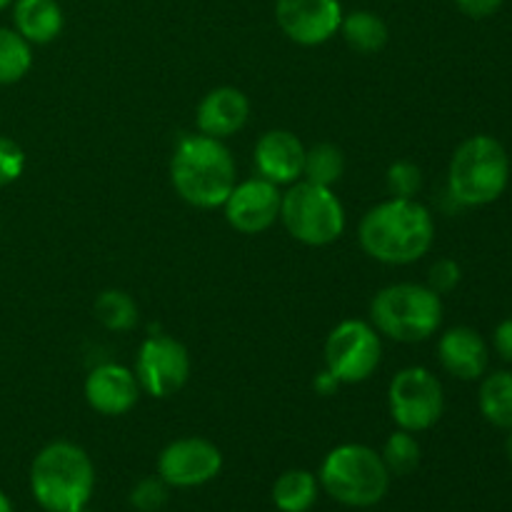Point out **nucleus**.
<instances>
[{
	"label": "nucleus",
	"mask_w": 512,
	"mask_h": 512,
	"mask_svg": "<svg viewBox=\"0 0 512 512\" xmlns=\"http://www.w3.org/2000/svg\"><path fill=\"white\" fill-rule=\"evenodd\" d=\"M370 323L395 343H425L443 325V295L423 283L385 285L370 300Z\"/></svg>",
	"instance_id": "39448f33"
},
{
	"label": "nucleus",
	"mask_w": 512,
	"mask_h": 512,
	"mask_svg": "<svg viewBox=\"0 0 512 512\" xmlns=\"http://www.w3.org/2000/svg\"><path fill=\"white\" fill-rule=\"evenodd\" d=\"M493 345H495V353H498L505 363H512V318L503 320V323L495 328Z\"/></svg>",
	"instance_id": "7c9ffc66"
},
{
	"label": "nucleus",
	"mask_w": 512,
	"mask_h": 512,
	"mask_svg": "<svg viewBox=\"0 0 512 512\" xmlns=\"http://www.w3.org/2000/svg\"><path fill=\"white\" fill-rule=\"evenodd\" d=\"M478 408L490 425L512 430V370H495L480 383Z\"/></svg>",
	"instance_id": "412c9836"
},
{
	"label": "nucleus",
	"mask_w": 512,
	"mask_h": 512,
	"mask_svg": "<svg viewBox=\"0 0 512 512\" xmlns=\"http://www.w3.org/2000/svg\"><path fill=\"white\" fill-rule=\"evenodd\" d=\"M510 183V158L493 135H473L455 148L448 165V193L465 208L495 203Z\"/></svg>",
	"instance_id": "20e7f679"
},
{
	"label": "nucleus",
	"mask_w": 512,
	"mask_h": 512,
	"mask_svg": "<svg viewBox=\"0 0 512 512\" xmlns=\"http://www.w3.org/2000/svg\"><path fill=\"white\" fill-rule=\"evenodd\" d=\"M280 223L298 243L308 248H325L343 238L348 218L333 188L298 180L283 193Z\"/></svg>",
	"instance_id": "0eeeda50"
},
{
	"label": "nucleus",
	"mask_w": 512,
	"mask_h": 512,
	"mask_svg": "<svg viewBox=\"0 0 512 512\" xmlns=\"http://www.w3.org/2000/svg\"><path fill=\"white\" fill-rule=\"evenodd\" d=\"M385 188L390 198H415L423 188V170L413 160H395L385 170Z\"/></svg>",
	"instance_id": "a878e982"
},
{
	"label": "nucleus",
	"mask_w": 512,
	"mask_h": 512,
	"mask_svg": "<svg viewBox=\"0 0 512 512\" xmlns=\"http://www.w3.org/2000/svg\"><path fill=\"white\" fill-rule=\"evenodd\" d=\"M223 470V453L208 438H178L158 455V475L170 488H200L215 480Z\"/></svg>",
	"instance_id": "9b49d317"
},
{
	"label": "nucleus",
	"mask_w": 512,
	"mask_h": 512,
	"mask_svg": "<svg viewBox=\"0 0 512 512\" xmlns=\"http://www.w3.org/2000/svg\"><path fill=\"white\" fill-rule=\"evenodd\" d=\"M380 458H383L385 468L390 475H410L420 465V443L415 438V433L408 430H395L388 435L383 450H380Z\"/></svg>",
	"instance_id": "393cba45"
},
{
	"label": "nucleus",
	"mask_w": 512,
	"mask_h": 512,
	"mask_svg": "<svg viewBox=\"0 0 512 512\" xmlns=\"http://www.w3.org/2000/svg\"><path fill=\"white\" fill-rule=\"evenodd\" d=\"M460 278H463V270H460V265L455 263L453 258H440L430 265L428 283L425 285H428L430 290H435L438 295H448L458 288Z\"/></svg>",
	"instance_id": "c85d7f7f"
},
{
	"label": "nucleus",
	"mask_w": 512,
	"mask_h": 512,
	"mask_svg": "<svg viewBox=\"0 0 512 512\" xmlns=\"http://www.w3.org/2000/svg\"><path fill=\"white\" fill-rule=\"evenodd\" d=\"M250 100L248 95L233 85H220L203 95L195 110V125L198 133L210 138L225 140L230 135L240 133L248 125Z\"/></svg>",
	"instance_id": "f3484780"
},
{
	"label": "nucleus",
	"mask_w": 512,
	"mask_h": 512,
	"mask_svg": "<svg viewBox=\"0 0 512 512\" xmlns=\"http://www.w3.org/2000/svg\"><path fill=\"white\" fill-rule=\"evenodd\" d=\"M280 203H283L280 185L255 175L243 183H235L225 198L223 213L230 228L238 233L260 235L280 220Z\"/></svg>",
	"instance_id": "ddd939ff"
},
{
	"label": "nucleus",
	"mask_w": 512,
	"mask_h": 512,
	"mask_svg": "<svg viewBox=\"0 0 512 512\" xmlns=\"http://www.w3.org/2000/svg\"><path fill=\"white\" fill-rule=\"evenodd\" d=\"M75 512H93V510H88V505H85V508H80V510H75Z\"/></svg>",
	"instance_id": "c9c22d12"
},
{
	"label": "nucleus",
	"mask_w": 512,
	"mask_h": 512,
	"mask_svg": "<svg viewBox=\"0 0 512 512\" xmlns=\"http://www.w3.org/2000/svg\"><path fill=\"white\" fill-rule=\"evenodd\" d=\"M340 35L348 43L350 50L360 55H375L388 45L390 30L388 23L373 10H353L343 15L340 23Z\"/></svg>",
	"instance_id": "6ab92c4d"
},
{
	"label": "nucleus",
	"mask_w": 512,
	"mask_h": 512,
	"mask_svg": "<svg viewBox=\"0 0 512 512\" xmlns=\"http://www.w3.org/2000/svg\"><path fill=\"white\" fill-rule=\"evenodd\" d=\"M0 512H15L13 503H10V498L3 493V490H0Z\"/></svg>",
	"instance_id": "473e14b6"
},
{
	"label": "nucleus",
	"mask_w": 512,
	"mask_h": 512,
	"mask_svg": "<svg viewBox=\"0 0 512 512\" xmlns=\"http://www.w3.org/2000/svg\"><path fill=\"white\" fill-rule=\"evenodd\" d=\"M253 163L260 178L275 185H293L303 180L305 145L295 133L283 128L268 130L258 138Z\"/></svg>",
	"instance_id": "2eb2a0df"
},
{
	"label": "nucleus",
	"mask_w": 512,
	"mask_h": 512,
	"mask_svg": "<svg viewBox=\"0 0 512 512\" xmlns=\"http://www.w3.org/2000/svg\"><path fill=\"white\" fill-rule=\"evenodd\" d=\"M320 493L318 475L310 470H285L273 485V503L280 512H308Z\"/></svg>",
	"instance_id": "aec40b11"
},
{
	"label": "nucleus",
	"mask_w": 512,
	"mask_h": 512,
	"mask_svg": "<svg viewBox=\"0 0 512 512\" xmlns=\"http://www.w3.org/2000/svg\"><path fill=\"white\" fill-rule=\"evenodd\" d=\"M170 183L180 200L193 208H223L225 198L238 183V165L223 140L185 133L170 155Z\"/></svg>",
	"instance_id": "f03ea898"
},
{
	"label": "nucleus",
	"mask_w": 512,
	"mask_h": 512,
	"mask_svg": "<svg viewBox=\"0 0 512 512\" xmlns=\"http://www.w3.org/2000/svg\"><path fill=\"white\" fill-rule=\"evenodd\" d=\"M168 490L170 485L160 475H150V478L138 480L130 490V505L138 512H158L168 503Z\"/></svg>",
	"instance_id": "bb28decb"
},
{
	"label": "nucleus",
	"mask_w": 512,
	"mask_h": 512,
	"mask_svg": "<svg viewBox=\"0 0 512 512\" xmlns=\"http://www.w3.org/2000/svg\"><path fill=\"white\" fill-rule=\"evenodd\" d=\"M190 370V353L180 340L170 335H150L140 343L133 373L145 395L165 400L188 385Z\"/></svg>",
	"instance_id": "9d476101"
},
{
	"label": "nucleus",
	"mask_w": 512,
	"mask_h": 512,
	"mask_svg": "<svg viewBox=\"0 0 512 512\" xmlns=\"http://www.w3.org/2000/svg\"><path fill=\"white\" fill-rule=\"evenodd\" d=\"M505 453H508V460L512 463V430H510L508 440H505Z\"/></svg>",
	"instance_id": "72a5a7b5"
},
{
	"label": "nucleus",
	"mask_w": 512,
	"mask_h": 512,
	"mask_svg": "<svg viewBox=\"0 0 512 512\" xmlns=\"http://www.w3.org/2000/svg\"><path fill=\"white\" fill-rule=\"evenodd\" d=\"M438 360L448 375L455 380L473 383L485 375L490 365V350L483 335L468 325L448 328L438 340Z\"/></svg>",
	"instance_id": "dca6fc26"
},
{
	"label": "nucleus",
	"mask_w": 512,
	"mask_h": 512,
	"mask_svg": "<svg viewBox=\"0 0 512 512\" xmlns=\"http://www.w3.org/2000/svg\"><path fill=\"white\" fill-rule=\"evenodd\" d=\"M360 248L383 265H413L435 243V220L415 198H388L360 218Z\"/></svg>",
	"instance_id": "f257e3e1"
},
{
	"label": "nucleus",
	"mask_w": 512,
	"mask_h": 512,
	"mask_svg": "<svg viewBox=\"0 0 512 512\" xmlns=\"http://www.w3.org/2000/svg\"><path fill=\"white\" fill-rule=\"evenodd\" d=\"M25 170V150L15 140L0 135V188L15 183Z\"/></svg>",
	"instance_id": "cd10ccee"
},
{
	"label": "nucleus",
	"mask_w": 512,
	"mask_h": 512,
	"mask_svg": "<svg viewBox=\"0 0 512 512\" xmlns=\"http://www.w3.org/2000/svg\"><path fill=\"white\" fill-rule=\"evenodd\" d=\"M388 410L400 430L408 433L430 430L445 413L443 383L420 365L398 370L388 385Z\"/></svg>",
	"instance_id": "1a4fd4ad"
},
{
	"label": "nucleus",
	"mask_w": 512,
	"mask_h": 512,
	"mask_svg": "<svg viewBox=\"0 0 512 512\" xmlns=\"http://www.w3.org/2000/svg\"><path fill=\"white\" fill-rule=\"evenodd\" d=\"M95 320L103 325L110 333H128L138 325L140 310L138 303L133 300V295L125 293V290L108 288L95 298L93 305Z\"/></svg>",
	"instance_id": "4be33fe9"
},
{
	"label": "nucleus",
	"mask_w": 512,
	"mask_h": 512,
	"mask_svg": "<svg viewBox=\"0 0 512 512\" xmlns=\"http://www.w3.org/2000/svg\"><path fill=\"white\" fill-rule=\"evenodd\" d=\"M393 475L378 450L360 443H345L330 450L320 465V488L345 508L365 510L388 495Z\"/></svg>",
	"instance_id": "423d86ee"
},
{
	"label": "nucleus",
	"mask_w": 512,
	"mask_h": 512,
	"mask_svg": "<svg viewBox=\"0 0 512 512\" xmlns=\"http://www.w3.org/2000/svg\"><path fill=\"white\" fill-rule=\"evenodd\" d=\"M13 25L30 45H48L63 33L65 15L58 0H13Z\"/></svg>",
	"instance_id": "a211bd4d"
},
{
	"label": "nucleus",
	"mask_w": 512,
	"mask_h": 512,
	"mask_svg": "<svg viewBox=\"0 0 512 512\" xmlns=\"http://www.w3.org/2000/svg\"><path fill=\"white\" fill-rule=\"evenodd\" d=\"M345 175V155L333 143H315L305 148L303 180L333 188Z\"/></svg>",
	"instance_id": "b1692460"
},
{
	"label": "nucleus",
	"mask_w": 512,
	"mask_h": 512,
	"mask_svg": "<svg viewBox=\"0 0 512 512\" xmlns=\"http://www.w3.org/2000/svg\"><path fill=\"white\" fill-rule=\"evenodd\" d=\"M313 388H315V393L323 395V398H330V395H335L340 390V380L323 368L313 378Z\"/></svg>",
	"instance_id": "2f4dec72"
},
{
	"label": "nucleus",
	"mask_w": 512,
	"mask_h": 512,
	"mask_svg": "<svg viewBox=\"0 0 512 512\" xmlns=\"http://www.w3.org/2000/svg\"><path fill=\"white\" fill-rule=\"evenodd\" d=\"M8 5H13V0H0V10H5Z\"/></svg>",
	"instance_id": "f704fd0d"
},
{
	"label": "nucleus",
	"mask_w": 512,
	"mask_h": 512,
	"mask_svg": "<svg viewBox=\"0 0 512 512\" xmlns=\"http://www.w3.org/2000/svg\"><path fill=\"white\" fill-rule=\"evenodd\" d=\"M33 68V45L15 28H0V85L20 83Z\"/></svg>",
	"instance_id": "5701e85b"
},
{
	"label": "nucleus",
	"mask_w": 512,
	"mask_h": 512,
	"mask_svg": "<svg viewBox=\"0 0 512 512\" xmlns=\"http://www.w3.org/2000/svg\"><path fill=\"white\" fill-rule=\"evenodd\" d=\"M83 393L90 410L105 418H120L138 405L143 390L133 370L120 363H103L90 370Z\"/></svg>",
	"instance_id": "4468645a"
},
{
	"label": "nucleus",
	"mask_w": 512,
	"mask_h": 512,
	"mask_svg": "<svg viewBox=\"0 0 512 512\" xmlns=\"http://www.w3.org/2000/svg\"><path fill=\"white\" fill-rule=\"evenodd\" d=\"M503 3L505 0H455L460 13L468 15V18L473 20L490 18V15H495L500 8H503Z\"/></svg>",
	"instance_id": "c756f323"
},
{
	"label": "nucleus",
	"mask_w": 512,
	"mask_h": 512,
	"mask_svg": "<svg viewBox=\"0 0 512 512\" xmlns=\"http://www.w3.org/2000/svg\"><path fill=\"white\" fill-rule=\"evenodd\" d=\"M340 0H275V23L288 40L318 48L335 38L343 23Z\"/></svg>",
	"instance_id": "f8f14e48"
},
{
	"label": "nucleus",
	"mask_w": 512,
	"mask_h": 512,
	"mask_svg": "<svg viewBox=\"0 0 512 512\" xmlns=\"http://www.w3.org/2000/svg\"><path fill=\"white\" fill-rule=\"evenodd\" d=\"M30 490L48 512H75L90 503L95 465L80 445L55 440L38 450L30 465Z\"/></svg>",
	"instance_id": "7ed1b4c3"
},
{
	"label": "nucleus",
	"mask_w": 512,
	"mask_h": 512,
	"mask_svg": "<svg viewBox=\"0 0 512 512\" xmlns=\"http://www.w3.org/2000/svg\"><path fill=\"white\" fill-rule=\"evenodd\" d=\"M325 370L340 385H358L373 378L383 360V335L370 320H343L325 338Z\"/></svg>",
	"instance_id": "6e6552de"
}]
</instances>
